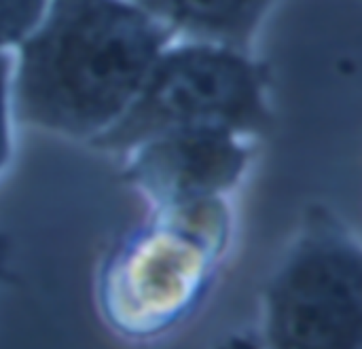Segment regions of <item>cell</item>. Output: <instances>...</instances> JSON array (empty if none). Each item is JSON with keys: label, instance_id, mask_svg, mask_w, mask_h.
<instances>
[{"label": "cell", "instance_id": "6da1fadb", "mask_svg": "<svg viewBox=\"0 0 362 349\" xmlns=\"http://www.w3.org/2000/svg\"><path fill=\"white\" fill-rule=\"evenodd\" d=\"M170 38L129 0H49L17 45L15 117L91 142L125 112Z\"/></svg>", "mask_w": 362, "mask_h": 349}, {"label": "cell", "instance_id": "7a4b0ae2", "mask_svg": "<svg viewBox=\"0 0 362 349\" xmlns=\"http://www.w3.org/2000/svg\"><path fill=\"white\" fill-rule=\"evenodd\" d=\"M272 121L265 70L240 49L193 40L159 53L132 104L91 144L132 150L151 138L187 129L261 136Z\"/></svg>", "mask_w": 362, "mask_h": 349}, {"label": "cell", "instance_id": "3957f363", "mask_svg": "<svg viewBox=\"0 0 362 349\" xmlns=\"http://www.w3.org/2000/svg\"><path fill=\"white\" fill-rule=\"evenodd\" d=\"M261 349H362V250L350 227L312 206L267 282Z\"/></svg>", "mask_w": 362, "mask_h": 349}, {"label": "cell", "instance_id": "277c9868", "mask_svg": "<svg viewBox=\"0 0 362 349\" xmlns=\"http://www.w3.org/2000/svg\"><path fill=\"white\" fill-rule=\"evenodd\" d=\"M221 203H206L195 227L189 225L193 206L163 208L157 227L121 248L104 284L115 324L132 335H151L178 322L199 301L225 246Z\"/></svg>", "mask_w": 362, "mask_h": 349}, {"label": "cell", "instance_id": "5b68a950", "mask_svg": "<svg viewBox=\"0 0 362 349\" xmlns=\"http://www.w3.org/2000/svg\"><path fill=\"white\" fill-rule=\"evenodd\" d=\"M250 159L242 136L221 129H187L151 138L132 148L125 180L161 210L221 199Z\"/></svg>", "mask_w": 362, "mask_h": 349}, {"label": "cell", "instance_id": "8992f818", "mask_svg": "<svg viewBox=\"0 0 362 349\" xmlns=\"http://www.w3.org/2000/svg\"><path fill=\"white\" fill-rule=\"evenodd\" d=\"M172 32L246 51L274 0H129Z\"/></svg>", "mask_w": 362, "mask_h": 349}, {"label": "cell", "instance_id": "52a82bcc", "mask_svg": "<svg viewBox=\"0 0 362 349\" xmlns=\"http://www.w3.org/2000/svg\"><path fill=\"white\" fill-rule=\"evenodd\" d=\"M49 0H0V51L19 45L40 21Z\"/></svg>", "mask_w": 362, "mask_h": 349}, {"label": "cell", "instance_id": "ba28073f", "mask_svg": "<svg viewBox=\"0 0 362 349\" xmlns=\"http://www.w3.org/2000/svg\"><path fill=\"white\" fill-rule=\"evenodd\" d=\"M11 57L0 51V170L6 165L11 155V131H8V102H11Z\"/></svg>", "mask_w": 362, "mask_h": 349}, {"label": "cell", "instance_id": "9c48e42d", "mask_svg": "<svg viewBox=\"0 0 362 349\" xmlns=\"http://www.w3.org/2000/svg\"><path fill=\"white\" fill-rule=\"evenodd\" d=\"M223 349H261V345L250 339H231L227 345H223Z\"/></svg>", "mask_w": 362, "mask_h": 349}, {"label": "cell", "instance_id": "30bf717a", "mask_svg": "<svg viewBox=\"0 0 362 349\" xmlns=\"http://www.w3.org/2000/svg\"><path fill=\"white\" fill-rule=\"evenodd\" d=\"M6 256H8V244H6V239L0 235V278H2V273H4Z\"/></svg>", "mask_w": 362, "mask_h": 349}]
</instances>
